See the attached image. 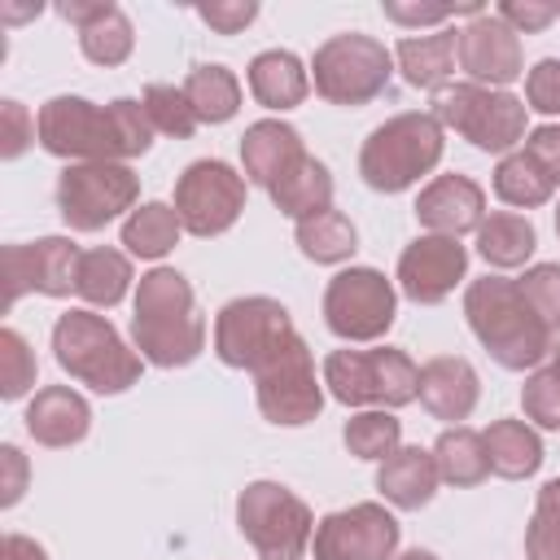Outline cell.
<instances>
[{"instance_id":"obj_1","label":"cell","mask_w":560,"mask_h":560,"mask_svg":"<svg viewBox=\"0 0 560 560\" xmlns=\"http://www.w3.org/2000/svg\"><path fill=\"white\" fill-rule=\"evenodd\" d=\"M39 149L66 162H131L153 149V122L136 96L96 105L88 96H52L35 114Z\"/></svg>"},{"instance_id":"obj_2","label":"cell","mask_w":560,"mask_h":560,"mask_svg":"<svg viewBox=\"0 0 560 560\" xmlns=\"http://www.w3.org/2000/svg\"><path fill=\"white\" fill-rule=\"evenodd\" d=\"M131 346L153 368H188L206 350V315L197 311V293L184 271L158 262L140 276Z\"/></svg>"},{"instance_id":"obj_3","label":"cell","mask_w":560,"mask_h":560,"mask_svg":"<svg viewBox=\"0 0 560 560\" xmlns=\"http://www.w3.org/2000/svg\"><path fill=\"white\" fill-rule=\"evenodd\" d=\"M464 319L481 350L508 372H534L556 346V332L538 319L529 298L508 276H481L464 289Z\"/></svg>"},{"instance_id":"obj_4","label":"cell","mask_w":560,"mask_h":560,"mask_svg":"<svg viewBox=\"0 0 560 560\" xmlns=\"http://www.w3.org/2000/svg\"><path fill=\"white\" fill-rule=\"evenodd\" d=\"M52 359L57 368L96 389V394H122L140 381V350L122 341V332L92 306H70L52 324Z\"/></svg>"},{"instance_id":"obj_5","label":"cell","mask_w":560,"mask_h":560,"mask_svg":"<svg viewBox=\"0 0 560 560\" xmlns=\"http://www.w3.org/2000/svg\"><path fill=\"white\" fill-rule=\"evenodd\" d=\"M446 153V131L429 109H407L368 131L359 149V175L372 192H407L420 175L438 171Z\"/></svg>"},{"instance_id":"obj_6","label":"cell","mask_w":560,"mask_h":560,"mask_svg":"<svg viewBox=\"0 0 560 560\" xmlns=\"http://www.w3.org/2000/svg\"><path fill=\"white\" fill-rule=\"evenodd\" d=\"M442 131L464 136L481 153H512L529 136V109L525 96H512L508 88H481V83H446L433 92L429 109Z\"/></svg>"},{"instance_id":"obj_7","label":"cell","mask_w":560,"mask_h":560,"mask_svg":"<svg viewBox=\"0 0 560 560\" xmlns=\"http://www.w3.org/2000/svg\"><path fill=\"white\" fill-rule=\"evenodd\" d=\"M324 385L346 407H385L398 411L416 402L420 394V368L398 346H372V350H332L324 359Z\"/></svg>"},{"instance_id":"obj_8","label":"cell","mask_w":560,"mask_h":560,"mask_svg":"<svg viewBox=\"0 0 560 560\" xmlns=\"http://www.w3.org/2000/svg\"><path fill=\"white\" fill-rule=\"evenodd\" d=\"M389 79H394V52L376 35H363V31L328 35L311 57L315 96H324L328 105L359 109L376 101L389 88Z\"/></svg>"},{"instance_id":"obj_9","label":"cell","mask_w":560,"mask_h":560,"mask_svg":"<svg viewBox=\"0 0 560 560\" xmlns=\"http://www.w3.org/2000/svg\"><path fill=\"white\" fill-rule=\"evenodd\" d=\"M236 529L258 560H302L315 538V512L280 481H249L236 494Z\"/></svg>"},{"instance_id":"obj_10","label":"cell","mask_w":560,"mask_h":560,"mask_svg":"<svg viewBox=\"0 0 560 560\" xmlns=\"http://www.w3.org/2000/svg\"><path fill=\"white\" fill-rule=\"evenodd\" d=\"M140 206V175L131 162H70L57 175V214L70 232H101Z\"/></svg>"},{"instance_id":"obj_11","label":"cell","mask_w":560,"mask_h":560,"mask_svg":"<svg viewBox=\"0 0 560 560\" xmlns=\"http://www.w3.org/2000/svg\"><path fill=\"white\" fill-rule=\"evenodd\" d=\"M249 376H254V398H258L262 420L280 429H302L324 411V376H315V354L302 332L284 341Z\"/></svg>"},{"instance_id":"obj_12","label":"cell","mask_w":560,"mask_h":560,"mask_svg":"<svg viewBox=\"0 0 560 560\" xmlns=\"http://www.w3.org/2000/svg\"><path fill=\"white\" fill-rule=\"evenodd\" d=\"M398 289L376 267H341L324 289V324L346 346L381 341L394 328Z\"/></svg>"},{"instance_id":"obj_13","label":"cell","mask_w":560,"mask_h":560,"mask_svg":"<svg viewBox=\"0 0 560 560\" xmlns=\"http://www.w3.org/2000/svg\"><path fill=\"white\" fill-rule=\"evenodd\" d=\"M293 337H298V328H293L289 306L276 298H262V293L232 298L214 315V354H219V363L241 368V372L262 368Z\"/></svg>"},{"instance_id":"obj_14","label":"cell","mask_w":560,"mask_h":560,"mask_svg":"<svg viewBox=\"0 0 560 560\" xmlns=\"http://www.w3.org/2000/svg\"><path fill=\"white\" fill-rule=\"evenodd\" d=\"M245 192H249V179L236 166H228L223 158H197L175 179L171 206H175L184 232L210 241V236H223L245 214Z\"/></svg>"},{"instance_id":"obj_15","label":"cell","mask_w":560,"mask_h":560,"mask_svg":"<svg viewBox=\"0 0 560 560\" xmlns=\"http://www.w3.org/2000/svg\"><path fill=\"white\" fill-rule=\"evenodd\" d=\"M402 525L385 503H350L315 521V560H394Z\"/></svg>"},{"instance_id":"obj_16","label":"cell","mask_w":560,"mask_h":560,"mask_svg":"<svg viewBox=\"0 0 560 560\" xmlns=\"http://www.w3.org/2000/svg\"><path fill=\"white\" fill-rule=\"evenodd\" d=\"M83 249L70 236H39L26 245H4V311L18 306L22 293L70 298L79 280Z\"/></svg>"},{"instance_id":"obj_17","label":"cell","mask_w":560,"mask_h":560,"mask_svg":"<svg viewBox=\"0 0 560 560\" xmlns=\"http://www.w3.org/2000/svg\"><path fill=\"white\" fill-rule=\"evenodd\" d=\"M468 276V249L455 236L420 232L402 254H398V289L416 306H438L455 293V284Z\"/></svg>"},{"instance_id":"obj_18","label":"cell","mask_w":560,"mask_h":560,"mask_svg":"<svg viewBox=\"0 0 560 560\" xmlns=\"http://www.w3.org/2000/svg\"><path fill=\"white\" fill-rule=\"evenodd\" d=\"M459 70L468 83L481 88H508L525 74L521 35L499 13H477L459 26Z\"/></svg>"},{"instance_id":"obj_19","label":"cell","mask_w":560,"mask_h":560,"mask_svg":"<svg viewBox=\"0 0 560 560\" xmlns=\"http://www.w3.org/2000/svg\"><path fill=\"white\" fill-rule=\"evenodd\" d=\"M486 219V188L472 179V175H433L420 197H416V223L424 232H438V236H464V232H477Z\"/></svg>"},{"instance_id":"obj_20","label":"cell","mask_w":560,"mask_h":560,"mask_svg":"<svg viewBox=\"0 0 560 560\" xmlns=\"http://www.w3.org/2000/svg\"><path fill=\"white\" fill-rule=\"evenodd\" d=\"M306 158V144H302V131L284 118H258L245 127L241 136V171L249 184L258 188H276L298 162Z\"/></svg>"},{"instance_id":"obj_21","label":"cell","mask_w":560,"mask_h":560,"mask_svg":"<svg viewBox=\"0 0 560 560\" xmlns=\"http://www.w3.org/2000/svg\"><path fill=\"white\" fill-rule=\"evenodd\" d=\"M26 433L48 446V451H66V446H79L92 429V407L79 389L70 385H44L35 389V398L26 402Z\"/></svg>"},{"instance_id":"obj_22","label":"cell","mask_w":560,"mask_h":560,"mask_svg":"<svg viewBox=\"0 0 560 560\" xmlns=\"http://www.w3.org/2000/svg\"><path fill=\"white\" fill-rule=\"evenodd\" d=\"M420 407L433 416V420H446V424H459L477 411V398H481V381H477V368L459 354H438L420 368Z\"/></svg>"},{"instance_id":"obj_23","label":"cell","mask_w":560,"mask_h":560,"mask_svg":"<svg viewBox=\"0 0 560 560\" xmlns=\"http://www.w3.org/2000/svg\"><path fill=\"white\" fill-rule=\"evenodd\" d=\"M442 486L438 459L429 446H398L389 459L376 464V490L398 512H420Z\"/></svg>"},{"instance_id":"obj_24","label":"cell","mask_w":560,"mask_h":560,"mask_svg":"<svg viewBox=\"0 0 560 560\" xmlns=\"http://www.w3.org/2000/svg\"><path fill=\"white\" fill-rule=\"evenodd\" d=\"M245 83H249V96L262 105V109H293L306 101L311 92V70L302 66L298 52L289 48H262L249 66H245Z\"/></svg>"},{"instance_id":"obj_25","label":"cell","mask_w":560,"mask_h":560,"mask_svg":"<svg viewBox=\"0 0 560 560\" xmlns=\"http://www.w3.org/2000/svg\"><path fill=\"white\" fill-rule=\"evenodd\" d=\"M394 66L411 88H446L459 66V26H442L433 35H402L394 48Z\"/></svg>"},{"instance_id":"obj_26","label":"cell","mask_w":560,"mask_h":560,"mask_svg":"<svg viewBox=\"0 0 560 560\" xmlns=\"http://www.w3.org/2000/svg\"><path fill=\"white\" fill-rule=\"evenodd\" d=\"M486 438V455H490V472L503 481H525L542 468V438L529 420H490L481 429Z\"/></svg>"},{"instance_id":"obj_27","label":"cell","mask_w":560,"mask_h":560,"mask_svg":"<svg viewBox=\"0 0 560 560\" xmlns=\"http://www.w3.org/2000/svg\"><path fill=\"white\" fill-rule=\"evenodd\" d=\"M136 271H131V254L127 249H109V245H96V249H83L79 258V280H74V293L92 306V311H109L127 298Z\"/></svg>"},{"instance_id":"obj_28","label":"cell","mask_w":560,"mask_h":560,"mask_svg":"<svg viewBox=\"0 0 560 560\" xmlns=\"http://www.w3.org/2000/svg\"><path fill=\"white\" fill-rule=\"evenodd\" d=\"M538 245V232L525 214L516 210H494L481 219L477 228V254L494 267V271H512V267H525L529 254Z\"/></svg>"},{"instance_id":"obj_29","label":"cell","mask_w":560,"mask_h":560,"mask_svg":"<svg viewBox=\"0 0 560 560\" xmlns=\"http://www.w3.org/2000/svg\"><path fill=\"white\" fill-rule=\"evenodd\" d=\"M267 197L276 201L280 214H289L293 223H302V219H311L319 210H332V171L319 158L306 153Z\"/></svg>"},{"instance_id":"obj_30","label":"cell","mask_w":560,"mask_h":560,"mask_svg":"<svg viewBox=\"0 0 560 560\" xmlns=\"http://www.w3.org/2000/svg\"><path fill=\"white\" fill-rule=\"evenodd\" d=\"M184 236V223L175 214L171 201H140L127 219H122V249L136 254V258H166Z\"/></svg>"},{"instance_id":"obj_31","label":"cell","mask_w":560,"mask_h":560,"mask_svg":"<svg viewBox=\"0 0 560 560\" xmlns=\"http://www.w3.org/2000/svg\"><path fill=\"white\" fill-rule=\"evenodd\" d=\"M433 459H438V472L446 486L455 490H468V486H481L490 477V455H486V438L468 424H451L438 433L433 442Z\"/></svg>"},{"instance_id":"obj_32","label":"cell","mask_w":560,"mask_h":560,"mask_svg":"<svg viewBox=\"0 0 560 560\" xmlns=\"http://www.w3.org/2000/svg\"><path fill=\"white\" fill-rule=\"evenodd\" d=\"M179 88H184V96H188L197 122H228V118H236V109H241V79H236L228 66H219V61L192 66Z\"/></svg>"},{"instance_id":"obj_33","label":"cell","mask_w":560,"mask_h":560,"mask_svg":"<svg viewBox=\"0 0 560 560\" xmlns=\"http://www.w3.org/2000/svg\"><path fill=\"white\" fill-rule=\"evenodd\" d=\"M293 241L298 249L319 262V267H337V262H350V254L359 249V232L350 223V214L341 210H319L302 223H293Z\"/></svg>"},{"instance_id":"obj_34","label":"cell","mask_w":560,"mask_h":560,"mask_svg":"<svg viewBox=\"0 0 560 560\" xmlns=\"http://www.w3.org/2000/svg\"><path fill=\"white\" fill-rule=\"evenodd\" d=\"M556 192L551 175L525 153V149H512L499 158L494 166V197L503 206H516V210H534V206H547Z\"/></svg>"},{"instance_id":"obj_35","label":"cell","mask_w":560,"mask_h":560,"mask_svg":"<svg viewBox=\"0 0 560 560\" xmlns=\"http://www.w3.org/2000/svg\"><path fill=\"white\" fill-rule=\"evenodd\" d=\"M341 442H346L350 455L381 464V459H389L402 446V420L394 411H385V407H368V411H359V416L346 420Z\"/></svg>"},{"instance_id":"obj_36","label":"cell","mask_w":560,"mask_h":560,"mask_svg":"<svg viewBox=\"0 0 560 560\" xmlns=\"http://www.w3.org/2000/svg\"><path fill=\"white\" fill-rule=\"evenodd\" d=\"M79 48L92 66H122L136 48V26L118 4H109L92 26L79 31Z\"/></svg>"},{"instance_id":"obj_37","label":"cell","mask_w":560,"mask_h":560,"mask_svg":"<svg viewBox=\"0 0 560 560\" xmlns=\"http://www.w3.org/2000/svg\"><path fill=\"white\" fill-rule=\"evenodd\" d=\"M140 105H144L153 131H162V136L188 140L201 127L197 114H192V105H188V96H184V88H175V83H149L140 92Z\"/></svg>"},{"instance_id":"obj_38","label":"cell","mask_w":560,"mask_h":560,"mask_svg":"<svg viewBox=\"0 0 560 560\" xmlns=\"http://www.w3.org/2000/svg\"><path fill=\"white\" fill-rule=\"evenodd\" d=\"M525 560H560V477L542 481L525 525Z\"/></svg>"},{"instance_id":"obj_39","label":"cell","mask_w":560,"mask_h":560,"mask_svg":"<svg viewBox=\"0 0 560 560\" xmlns=\"http://www.w3.org/2000/svg\"><path fill=\"white\" fill-rule=\"evenodd\" d=\"M521 411L529 424L547 429V433H560V363H542L525 376L521 385Z\"/></svg>"},{"instance_id":"obj_40","label":"cell","mask_w":560,"mask_h":560,"mask_svg":"<svg viewBox=\"0 0 560 560\" xmlns=\"http://www.w3.org/2000/svg\"><path fill=\"white\" fill-rule=\"evenodd\" d=\"M35 372H39V363H35L31 341L18 328H0V398L18 402L22 394H31Z\"/></svg>"},{"instance_id":"obj_41","label":"cell","mask_w":560,"mask_h":560,"mask_svg":"<svg viewBox=\"0 0 560 560\" xmlns=\"http://www.w3.org/2000/svg\"><path fill=\"white\" fill-rule=\"evenodd\" d=\"M521 293L529 298V306L538 311V319L560 332V262H534L525 267V276H516Z\"/></svg>"},{"instance_id":"obj_42","label":"cell","mask_w":560,"mask_h":560,"mask_svg":"<svg viewBox=\"0 0 560 560\" xmlns=\"http://www.w3.org/2000/svg\"><path fill=\"white\" fill-rule=\"evenodd\" d=\"M525 109L560 118V57L534 61V70L525 74Z\"/></svg>"},{"instance_id":"obj_43","label":"cell","mask_w":560,"mask_h":560,"mask_svg":"<svg viewBox=\"0 0 560 560\" xmlns=\"http://www.w3.org/2000/svg\"><path fill=\"white\" fill-rule=\"evenodd\" d=\"M31 140H39V131H35V118L26 114V105L13 96L0 101V158L4 162L22 158L31 149Z\"/></svg>"},{"instance_id":"obj_44","label":"cell","mask_w":560,"mask_h":560,"mask_svg":"<svg viewBox=\"0 0 560 560\" xmlns=\"http://www.w3.org/2000/svg\"><path fill=\"white\" fill-rule=\"evenodd\" d=\"M381 9H385V18L398 22V26H442V22L459 18V13H468V18L486 13L481 4H402V0H385Z\"/></svg>"},{"instance_id":"obj_45","label":"cell","mask_w":560,"mask_h":560,"mask_svg":"<svg viewBox=\"0 0 560 560\" xmlns=\"http://www.w3.org/2000/svg\"><path fill=\"white\" fill-rule=\"evenodd\" d=\"M197 18L219 35H241L258 18V4L254 0H210V4H197Z\"/></svg>"},{"instance_id":"obj_46","label":"cell","mask_w":560,"mask_h":560,"mask_svg":"<svg viewBox=\"0 0 560 560\" xmlns=\"http://www.w3.org/2000/svg\"><path fill=\"white\" fill-rule=\"evenodd\" d=\"M516 35H534V31H547L556 18H560V4H542V0H503L494 9Z\"/></svg>"},{"instance_id":"obj_47","label":"cell","mask_w":560,"mask_h":560,"mask_svg":"<svg viewBox=\"0 0 560 560\" xmlns=\"http://www.w3.org/2000/svg\"><path fill=\"white\" fill-rule=\"evenodd\" d=\"M547 175L551 184H560V122H542V127H529L525 144H521Z\"/></svg>"},{"instance_id":"obj_48","label":"cell","mask_w":560,"mask_h":560,"mask_svg":"<svg viewBox=\"0 0 560 560\" xmlns=\"http://www.w3.org/2000/svg\"><path fill=\"white\" fill-rule=\"evenodd\" d=\"M0 468H4V481H0L4 494H0V503L13 508V503L22 499V490H26V472H31V468H26V455H22L13 442H4V446H0Z\"/></svg>"},{"instance_id":"obj_49","label":"cell","mask_w":560,"mask_h":560,"mask_svg":"<svg viewBox=\"0 0 560 560\" xmlns=\"http://www.w3.org/2000/svg\"><path fill=\"white\" fill-rule=\"evenodd\" d=\"M105 9H109V0H70V4H57V13H61L70 26H79V31L92 26Z\"/></svg>"},{"instance_id":"obj_50","label":"cell","mask_w":560,"mask_h":560,"mask_svg":"<svg viewBox=\"0 0 560 560\" xmlns=\"http://www.w3.org/2000/svg\"><path fill=\"white\" fill-rule=\"evenodd\" d=\"M0 560H48V551H44L35 538H26V534H4Z\"/></svg>"},{"instance_id":"obj_51","label":"cell","mask_w":560,"mask_h":560,"mask_svg":"<svg viewBox=\"0 0 560 560\" xmlns=\"http://www.w3.org/2000/svg\"><path fill=\"white\" fill-rule=\"evenodd\" d=\"M394 560H438V556L424 551V547H411V551H402V556H394Z\"/></svg>"},{"instance_id":"obj_52","label":"cell","mask_w":560,"mask_h":560,"mask_svg":"<svg viewBox=\"0 0 560 560\" xmlns=\"http://www.w3.org/2000/svg\"><path fill=\"white\" fill-rule=\"evenodd\" d=\"M556 236H560V201H556Z\"/></svg>"},{"instance_id":"obj_53","label":"cell","mask_w":560,"mask_h":560,"mask_svg":"<svg viewBox=\"0 0 560 560\" xmlns=\"http://www.w3.org/2000/svg\"><path fill=\"white\" fill-rule=\"evenodd\" d=\"M551 359H556V363H560V346H551Z\"/></svg>"}]
</instances>
